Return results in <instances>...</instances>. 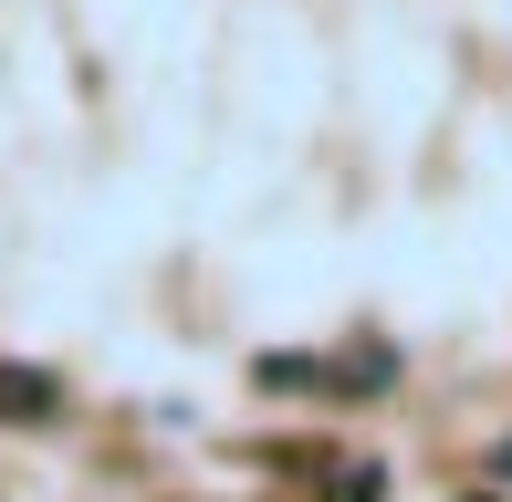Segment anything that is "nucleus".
Segmentation results:
<instances>
[{
    "label": "nucleus",
    "instance_id": "obj_1",
    "mask_svg": "<svg viewBox=\"0 0 512 502\" xmlns=\"http://www.w3.org/2000/svg\"><path fill=\"white\" fill-rule=\"evenodd\" d=\"M0 419H11V429H53V419H63V377L0 356Z\"/></svg>",
    "mask_w": 512,
    "mask_h": 502
},
{
    "label": "nucleus",
    "instance_id": "obj_2",
    "mask_svg": "<svg viewBox=\"0 0 512 502\" xmlns=\"http://www.w3.org/2000/svg\"><path fill=\"white\" fill-rule=\"evenodd\" d=\"M377 492H387L377 461H356V471H335V482H324V502H377Z\"/></svg>",
    "mask_w": 512,
    "mask_h": 502
},
{
    "label": "nucleus",
    "instance_id": "obj_3",
    "mask_svg": "<svg viewBox=\"0 0 512 502\" xmlns=\"http://www.w3.org/2000/svg\"><path fill=\"white\" fill-rule=\"evenodd\" d=\"M492 471H512V440H502V450H492Z\"/></svg>",
    "mask_w": 512,
    "mask_h": 502
},
{
    "label": "nucleus",
    "instance_id": "obj_4",
    "mask_svg": "<svg viewBox=\"0 0 512 502\" xmlns=\"http://www.w3.org/2000/svg\"><path fill=\"white\" fill-rule=\"evenodd\" d=\"M471 502H502V492H471Z\"/></svg>",
    "mask_w": 512,
    "mask_h": 502
}]
</instances>
